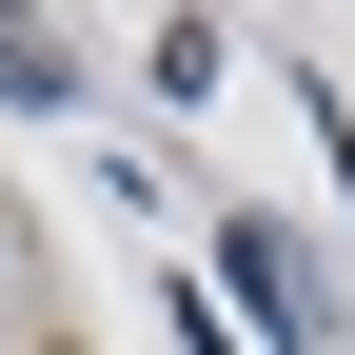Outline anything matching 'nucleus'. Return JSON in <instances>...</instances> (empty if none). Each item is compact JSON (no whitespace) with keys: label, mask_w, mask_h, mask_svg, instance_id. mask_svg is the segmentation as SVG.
<instances>
[{"label":"nucleus","mask_w":355,"mask_h":355,"mask_svg":"<svg viewBox=\"0 0 355 355\" xmlns=\"http://www.w3.org/2000/svg\"><path fill=\"white\" fill-rule=\"evenodd\" d=\"M237 296H257V336H277V355H336V277L277 237V217H237Z\"/></svg>","instance_id":"1"}]
</instances>
